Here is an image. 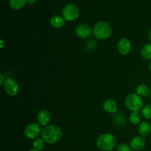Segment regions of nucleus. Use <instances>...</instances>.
<instances>
[{
    "label": "nucleus",
    "instance_id": "f257e3e1",
    "mask_svg": "<svg viewBox=\"0 0 151 151\" xmlns=\"http://www.w3.org/2000/svg\"><path fill=\"white\" fill-rule=\"evenodd\" d=\"M41 136L44 142L49 145H53L60 139L62 131L57 125H48L41 130Z\"/></svg>",
    "mask_w": 151,
    "mask_h": 151
},
{
    "label": "nucleus",
    "instance_id": "f03ea898",
    "mask_svg": "<svg viewBox=\"0 0 151 151\" xmlns=\"http://www.w3.org/2000/svg\"><path fill=\"white\" fill-rule=\"evenodd\" d=\"M94 37L98 40H105L109 38L112 33V27L109 22L100 21L96 23L93 29Z\"/></svg>",
    "mask_w": 151,
    "mask_h": 151
},
{
    "label": "nucleus",
    "instance_id": "7ed1b4c3",
    "mask_svg": "<svg viewBox=\"0 0 151 151\" xmlns=\"http://www.w3.org/2000/svg\"><path fill=\"white\" fill-rule=\"evenodd\" d=\"M97 147L102 151H111L116 145V140L114 136L111 134H103L97 139Z\"/></svg>",
    "mask_w": 151,
    "mask_h": 151
},
{
    "label": "nucleus",
    "instance_id": "20e7f679",
    "mask_svg": "<svg viewBox=\"0 0 151 151\" xmlns=\"http://www.w3.org/2000/svg\"><path fill=\"white\" fill-rule=\"evenodd\" d=\"M125 104L127 109L132 112H139L143 109V101L141 97L134 93L127 95L125 100Z\"/></svg>",
    "mask_w": 151,
    "mask_h": 151
},
{
    "label": "nucleus",
    "instance_id": "39448f33",
    "mask_svg": "<svg viewBox=\"0 0 151 151\" xmlns=\"http://www.w3.org/2000/svg\"><path fill=\"white\" fill-rule=\"evenodd\" d=\"M63 19L67 22H73L79 16V9L76 4L73 3H69L66 4L63 9Z\"/></svg>",
    "mask_w": 151,
    "mask_h": 151
},
{
    "label": "nucleus",
    "instance_id": "423d86ee",
    "mask_svg": "<svg viewBox=\"0 0 151 151\" xmlns=\"http://www.w3.org/2000/svg\"><path fill=\"white\" fill-rule=\"evenodd\" d=\"M3 87H4V91L11 97L16 96L19 92V85L11 78H6L5 81L3 84Z\"/></svg>",
    "mask_w": 151,
    "mask_h": 151
},
{
    "label": "nucleus",
    "instance_id": "0eeeda50",
    "mask_svg": "<svg viewBox=\"0 0 151 151\" xmlns=\"http://www.w3.org/2000/svg\"><path fill=\"white\" fill-rule=\"evenodd\" d=\"M41 134V129L39 125L36 123L29 124L24 129V135L27 138L33 139L37 138Z\"/></svg>",
    "mask_w": 151,
    "mask_h": 151
},
{
    "label": "nucleus",
    "instance_id": "6e6552de",
    "mask_svg": "<svg viewBox=\"0 0 151 151\" xmlns=\"http://www.w3.org/2000/svg\"><path fill=\"white\" fill-rule=\"evenodd\" d=\"M75 32L79 38L86 39L91 36V33H92V29L88 24H81L75 28Z\"/></svg>",
    "mask_w": 151,
    "mask_h": 151
},
{
    "label": "nucleus",
    "instance_id": "1a4fd4ad",
    "mask_svg": "<svg viewBox=\"0 0 151 151\" xmlns=\"http://www.w3.org/2000/svg\"><path fill=\"white\" fill-rule=\"evenodd\" d=\"M117 50L122 55H126L129 54L131 50V44L129 39L126 38H122L119 39L117 43Z\"/></svg>",
    "mask_w": 151,
    "mask_h": 151
},
{
    "label": "nucleus",
    "instance_id": "9d476101",
    "mask_svg": "<svg viewBox=\"0 0 151 151\" xmlns=\"http://www.w3.org/2000/svg\"><path fill=\"white\" fill-rule=\"evenodd\" d=\"M145 144L146 142L144 137L138 136V137H135L132 139L130 146H131L132 150L139 151L142 150L145 147Z\"/></svg>",
    "mask_w": 151,
    "mask_h": 151
},
{
    "label": "nucleus",
    "instance_id": "9b49d317",
    "mask_svg": "<svg viewBox=\"0 0 151 151\" xmlns=\"http://www.w3.org/2000/svg\"><path fill=\"white\" fill-rule=\"evenodd\" d=\"M37 120L40 125L47 126L51 121V114L47 110L40 111L37 115Z\"/></svg>",
    "mask_w": 151,
    "mask_h": 151
},
{
    "label": "nucleus",
    "instance_id": "f8f14e48",
    "mask_svg": "<svg viewBox=\"0 0 151 151\" xmlns=\"http://www.w3.org/2000/svg\"><path fill=\"white\" fill-rule=\"evenodd\" d=\"M103 109L106 112L110 114H115L118 110V106L116 102L112 99H109L104 102Z\"/></svg>",
    "mask_w": 151,
    "mask_h": 151
},
{
    "label": "nucleus",
    "instance_id": "ddd939ff",
    "mask_svg": "<svg viewBox=\"0 0 151 151\" xmlns=\"http://www.w3.org/2000/svg\"><path fill=\"white\" fill-rule=\"evenodd\" d=\"M65 21L66 20L62 16H59V15H55V16L51 17L50 20V23L52 27L59 29V28H61L64 26Z\"/></svg>",
    "mask_w": 151,
    "mask_h": 151
},
{
    "label": "nucleus",
    "instance_id": "4468645a",
    "mask_svg": "<svg viewBox=\"0 0 151 151\" xmlns=\"http://www.w3.org/2000/svg\"><path fill=\"white\" fill-rule=\"evenodd\" d=\"M139 134L141 137H149L151 134V126L150 124L147 122H142L139 124Z\"/></svg>",
    "mask_w": 151,
    "mask_h": 151
},
{
    "label": "nucleus",
    "instance_id": "2eb2a0df",
    "mask_svg": "<svg viewBox=\"0 0 151 151\" xmlns=\"http://www.w3.org/2000/svg\"><path fill=\"white\" fill-rule=\"evenodd\" d=\"M136 91H137V94L139 97H147V96L150 95L151 92L149 87L147 85H145V84H140V85H139L137 86Z\"/></svg>",
    "mask_w": 151,
    "mask_h": 151
},
{
    "label": "nucleus",
    "instance_id": "dca6fc26",
    "mask_svg": "<svg viewBox=\"0 0 151 151\" xmlns=\"http://www.w3.org/2000/svg\"><path fill=\"white\" fill-rule=\"evenodd\" d=\"M141 55L145 60H151V43L147 44L142 48Z\"/></svg>",
    "mask_w": 151,
    "mask_h": 151
},
{
    "label": "nucleus",
    "instance_id": "f3484780",
    "mask_svg": "<svg viewBox=\"0 0 151 151\" xmlns=\"http://www.w3.org/2000/svg\"><path fill=\"white\" fill-rule=\"evenodd\" d=\"M27 3V0H10L9 4L10 7L13 10H19L24 6Z\"/></svg>",
    "mask_w": 151,
    "mask_h": 151
},
{
    "label": "nucleus",
    "instance_id": "a211bd4d",
    "mask_svg": "<svg viewBox=\"0 0 151 151\" xmlns=\"http://www.w3.org/2000/svg\"><path fill=\"white\" fill-rule=\"evenodd\" d=\"M130 122L133 125H137L142 121V115L139 112H132L129 116Z\"/></svg>",
    "mask_w": 151,
    "mask_h": 151
},
{
    "label": "nucleus",
    "instance_id": "6ab92c4d",
    "mask_svg": "<svg viewBox=\"0 0 151 151\" xmlns=\"http://www.w3.org/2000/svg\"><path fill=\"white\" fill-rule=\"evenodd\" d=\"M142 115L147 119H151V104L144 106L142 109Z\"/></svg>",
    "mask_w": 151,
    "mask_h": 151
},
{
    "label": "nucleus",
    "instance_id": "aec40b11",
    "mask_svg": "<svg viewBox=\"0 0 151 151\" xmlns=\"http://www.w3.org/2000/svg\"><path fill=\"white\" fill-rule=\"evenodd\" d=\"M32 147L35 150L41 151L44 147V141L42 139H37L32 143Z\"/></svg>",
    "mask_w": 151,
    "mask_h": 151
},
{
    "label": "nucleus",
    "instance_id": "412c9836",
    "mask_svg": "<svg viewBox=\"0 0 151 151\" xmlns=\"http://www.w3.org/2000/svg\"><path fill=\"white\" fill-rule=\"evenodd\" d=\"M114 117V122L119 125H124L126 123L125 116L122 114H116Z\"/></svg>",
    "mask_w": 151,
    "mask_h": 151
},
{
    "label": "nucleus",
    "instance_id": "4be33fe9",
    "mask_svg": "<svg viewBox=\"0 0 151 151\" xmlns=\"http://www.w3.org/2000/svg\"><path fill=\"white\" fill-rule=\"evenodd\" d=\"M116 150L117 151H131L132 149H131V146H129L128 145L125 144V143H120L116 147Z\"/></svg>",
    "mask_w": 151,
    "mask_h": 151
},
{
    "label": "nucleus",
    "instance_id": "5701e85b",
    "mask_svg": "<svg viewBox=\"0 0 151 151\" xmlns=\"http://www.w3.org/2000/svg\"><path fill=\"white\" fill-rule=\"evenodd\" d=\"M0 78H1V81H0V86H3L4 81H5L6 78H4V76L2 75V74H1V75H0Z\"/></svg>",
    "mask_w": 151,
    "mask_h": 151
},
{
    "label": "nucleus",
    "instance_id": "b1692460",
    "mask_svg": "<svg viewBox=\"0 0 151 151\" xmlns=\"http://www.w3.org/2000/svg\"><path fill=\"white\" fill-rule=\"evenodd\" d=\"M35 1H36V0H27V2L28 4H35Z\"/></svg>",
    "mask_w": 151,
    "mask_h": 151
},
{
    "label": "nucleus",
    "instance_id": "393cba45",
    "mask_svg": "<svg viewBox=\"0 0 151 151\" xmlns=\"http://www.w3.org/2000/svg\"><path fill=\"white\" fill-rule=\"evenodd\" d=\"M148 38H149V39H150V41H151V29L149 31V32H148Z\"/></svg>",
    "mask_w": 151,
    "mask_h": 151
},
{
    "label": "nucleus",
    "instance_id": "a878e982",
    "mask_svg": "<svg viewBox=\"0 0 151 151\" xmlns=\"http://www.w3.org/2000/svg\"><path fill=\"white\" fill-rule=\"evenodd\" d=\"M149 69H150V72H151V60H150V63H149Z\"/></svg>",
    "mask_w": 151,
    "mask_h": 151
},
{
    "label": "nucleus",
    "instance_id": "bb28decb",
    "mask_svg": "<svg viewBox=\"0 0 151 151\" xmlns=\"http://www.w3.org/2000/svg\"><path fill=\"white\" fill-rule=\"evenodd\" d=\"M29 151H38V150H35V149H32V150H29Z\"/></svg>",
    "mask_w": 151,
    "mask_h": 151
},
{
    "label": "nucleus",
    "instance_id": "cd10ccee",
    "mask_svg": "<svg viewBox=\"0 0 151 151\" xmlns=\"http://www.w3.org/2000/svg\"><path fill=\"white\" fill-rule=\"evenodd\" d=\"M150 99H151V92H150Z\"/></svg>",
    "mask_w": 151,
    "mask_h": 151
}]
</instances>
